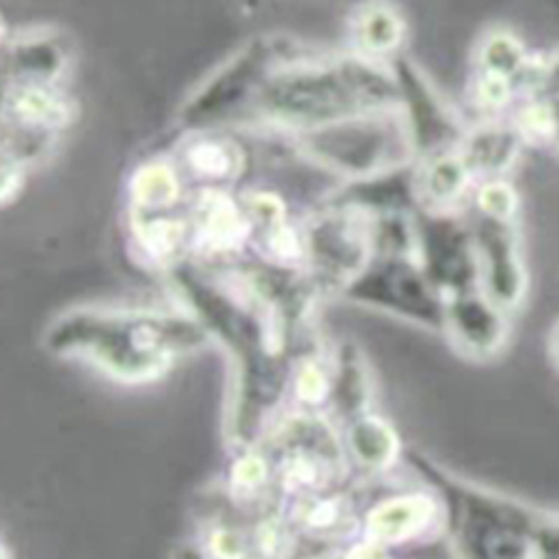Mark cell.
Listing matches in <instances>:
<instances>
[{"mask_svg":"<svg viewBox=\"0 0 559 559\" xmlns=\"http://www.w3.org/2000/svg\"><path fill=\"white\" fill-rule=\"evenodd\" d=\"M304 52L299 43L284 35H259L249 40L179 107L177 132L192 134L247 124L272 78Z\"/></svg>","mask_w":559,"mask_h":559,"instance_id":"5b68a950","label":"cell"},{"mask_svg":"<svg viewBox=\"0 0 559 559\" xmlns=\"http://www.w3.org/2000/svg\"><path fill=\"white\" fill-rule=\"evenodd\" d=\"M329 559H391V555H388V547L364 537V543L341 547L338 552H333Z\"/></svg>","mask_w":559,"mask_h":559,"instance_id":"484cf974","label":"cell"},{"mask_svg":"<svg viewBox=\"0 0 559 559\" xmlns=\"http://www.w3.org/2000/svg\"><path fill=\"white\" fill-rule=\"evenodd\" d=\"M371 376L360 350L354 346H341L331 360V399L329 405L348 420L368 413L371 403Z\"/></svg>","mask_w":559,"mask_h":559,"instance_id":"603a6c76","label":"cell"},{"mask_svg":"<svg viewBox=\"0 0 559 559\" xmlns=\"http://www.w3.org/2000/svg\"><path fill=\"white\" fill-rule=\"evenodd\" d=\"M383 110H399V83L388 62L368 60L354 50L346 56L304 52L272 78L247 124L296 138Z\"/></svg>","mask_w":559,"mask_h":559,"instance_id":"3957f363","label":"cell"},{"mask_svg":"<svg viewBox=\"0 0 559 559\" xmlns=\"http://www.w3.org/2000/svg\"><path fill=\"white\" fill-rule=\"evenodd\" d=\"M549 354H552L555 364L559 366V321H557V326L552 329V336H549Z\"/></svg>","mask_w":559,"mask_h":559,"instance_id":"4316f807","label":"cell"},{"mask_svg":"<svg viewBox=\"0 0 559 559\" xmlns=\"http://www.w3.org/2000/svg\"><path fill=\"white\" fill-rule=\"evenodd\" d=\"M502 306L480 288L445 299V329L460 354L473 360H490L502 354L510 338V319Z\"/></svg>","mask_w":559,"mask_h":559,"instance_id":"5bb4252c","label":"cell"},{"mask_svg":"<svg viewBox=\"0 0 559 559\" xmlns=\"http://www.w3.org/2000/svg\"><path fill=\"white\" fill-rule=\"evenodd\" d=\"M515 117L530 140L559 150V52L543 58L535 85L520 103Z\"/></svg>","mask_w":559,"mask_h":559,"instance_id":"44dd1931","label":"cell"},{"mask_svg":"<svg viewBox=\"0 0 559 559\" xmlns=\"http://www.w3.org/2000/svg\"><path fill=\"white\" fill-rule=\"evenodd\" d=\"M348 38L356 56L376 62H391L403 56L405 21L388 0H364L348 21Z\"/></svg>","mask_w":559,"mask_h":559,"instance_id":"ac0fdd59","label":"cell"},{"mask_svg":"<svg viewBox=\"0 0 559 559\" xmlns=\"http://www.w3.org/2000/svg\"><path fill=\"white\" fill-rule=\"evenodd\" d=\"M413 224L423 272L445 299L480 288L473 229L463 212L418 210Z\"/></svg>","mask_w":559,"mask_h":559,"instance_id":"9c48e42d","label":"cell"},{"mask_svg":"<svg viewBox=\"0 0 559 559\" xmlns=\"http://www.w3.org/2000/svg\"><path fill=\"white\" fill-rule=\"evenodd\" d=\"M527 140V132L522 130L515 115L480 117L473 128L465 130L457 152L473 173L475 182L504 179V175L518 165Z\"/></svg>","mask_w":559,"mask_h":559,"instance_id":"9a60e30c","label":"cell"},{"mask_svg":"<svg viewBox=\"0 0 559 559\" xmlns=\"http://www.w3.org/2000/svg\"><path fill=\"white\" fill-rule=\"evenodd\" d=\"M72 68V43L66 33L35 28L3 40L5 87H62Z\"/></svg>","mask_w":559,"mask_h":559,"instance_id":"4fadbf2b","label":"cell"},{"mask_svg":"<svg viewBox=\"0 0 559 559\" xmlns=\"http://www.w3.org/2000/svg\"><path fill=\"white\" fill-rule=\"evenodd\" d=\"M443 525V504L436 492H405L378 502L364 515V537L383 547L411 543Z\"/></svg>","mask_w":559,"mask_h":559,"instance_id":"2e32d148","label":"cell"},{"mask_svg":"<svg viewBox=\"0 0 559 559\" xmlns=\"http://www.w3.org/2000/svg\"><path fill=\"white\" fill-rule=\"evenodd\" d=\"M286 140L296 155L341 182L383 175L416 162V150L399 110L356 115Z\"/></svg>","mask_w":559,"mask_h":559,"instance_id":"8992f818","label":"cell"},{"mask_svg":"<svg viewBox=\"0 0 559 559\" xmlns=\"http://www.w3.org/2000/svg\"><path fill=\"white\" fill-rule=\"evenodd\" d=\"M210 341L189 311L80 306L50 323L43 346L58 358L83 360L117 383L144 385Z\"/></svg>","mask_w":559,"mask_h":559,"instance_id":"7a4b0ae2","label":"cell"},{"mask_svg":"<svg viewBox=\"0 0 559 559\" xmlns=\"http://www.w3.org/2000/svg\"><path fill=\"white\" fill-rule=\"evenodd\" d=\"M518 192L512 189L508 179H485V182H477L471 202H467V212L492 216V219L518 222Z\"/></svg>","mask_w":559,"mask_h":559,"instance_id":"cb8c5ba5","label":"cell"},{"mask_svg":"<svg viewBox=\"0 0 559 559\" xmlns=\"http://www.w3.org/2000/svg\"><path fill=\"white\" fill-rule=\"evenodd\" d=\"M167 276L187 311L229 354L234 393L227 432L237 448H254L292 388V338L237 274L222 278L210 266L185 261Z\"/></svg>","mask_w":559,"mask_h":559,"instance_id":"6da1fadb","label":"cell"},{"mask_svg":"<svg viewBox=\"0 0 559 559\" xmlns=\"http://www.w3.org/2000/svg\"><path fill=\"white\" fill-rule=\"evenodd\" d=\"M341 299L428 331L445 329V296L423 272L416 254L373 251L341 292Z\"/></svg>","mask_w":559,"mask_h":559,"instance_id":"52a82bcc","label":"cell"},{"mask_svg":"<svg viewBox=\"0 0 559 559\" xmlns=\"http://www.w3.org/2000/svg\"><path fill=\"white\" fill-rule=\"evenodd\" d=\"M416 185L420 210L463 212L477 182L460 152L448 150L416 159Z\"/></svg>","mask_w":559,"mask_h":559,"instance_id":"e0dca14e","label":"cell"},{"mask_svg":"<svg viewBox=\"0 0 559 559\" xmlns=\"http://www.w3.org/2000/svg\"><path fill=\"white\" fill-rule=\"evenodd\" d=\"M467 222L473 229L480 292L508 313L515 311L527 294V269L518 224L475 212L467 214Z\"/></svg>","mask_w":559,"mask_h":559,"instance_id":"8fae6325","label":"cell"},{"mask_svg":"<svg viewBox=\"0 0 559 559\" xmlns=\"http://www.w3.org/2000/svg\"><path fill=\"white\" fill-rule=\"evenodd\" d=\"M405 457L443 504V530L457 559H530L545 510L463 480L418 450Z\"/></svg>","mask_w":559,"mask_h":559,"instance_id":"277c9868","label":"cell"},{"mask_svg":"<svg viewBox=\"0 0 559 559\" xmlns=\"http://www.w3.org/2000/svg\"><path fill=\"white\" fill-rule=\"evenodd\" d=\"M296 530V535L333 539L344 537V532L354 525V500L344 490H329L304 495L292 500V515L286 518Z\"/></svg>","mask_w":559,"mask_h":559,"instance_id":"7402d4cb","label":"cell"},{"mask_svg":"<svg viewBox=\"0 0 559 559\" xmlns=\"http://www.w3.org/2000/svg\"><path fill=\"white\" fill-rule=\"evenodd\" d=\"M530 559H559V512H545L543 525L537 527Z\"/></svg>","mask_w":559,"mask_h":559,"instance_id":"d4e9b609","label":"cell"},{"mask_svg":"<svg viewBox=\"0 0 559 559\" xmlns=\"http://www.w3.org/2000/svg\"><path fill=\"white\" fill-rule=\"evenodd\" d=\"M391 68L399 83V112L408 128L416 159L457 150L467 130L465 122L432 87L426 72L403 56L395 58Z\"/></svg>","mask_w":559,"mask_h":559,"instance_id":"30bf717a","label":"cell"},{"mask_svg":"<svg viewBox=\"0 0 559 559\" xmlns=\"http://www.w3.org/2000/svg\"><path fill=\"white\" fill-rule=\"evenodd\" d=\"M304 224V272L319 294H338L373 254L371 219L323 202Z\"/></svg>","mask_w":559,"mask_h":559,"instance_id":"ba28073f","label":"cell"},{"mask_svg":"<svg viewBox=\"0 0 559 559\" xmlns=\"http://www.w3.org/2000/svg\"><path fill=\"white\" fill-rule=\"evenodd\" d=\"M128 194L130 214L140 216L179 212L192 200V192H189L173 155L144 159L130 177Z\"/></svg>","mask_w":559,"mask_h":559,"instance_id":"d6986e66","label":"cell"},{"mask_svg":"<svg viewBox=\"0 0 559 559\" xmlns=\"http://www.w3.org/2000/svg\"><path fill=\"white\" fill-rule=\"evenodd\" d=\"M189 192H231L247 169V152L229 130L179 134L173 152Z\"/></svg>","mask_w":559,"mask_h":559,"instance_id":"7c38bea8","label":"cell"},{"mask_svg":"<svg viewBox=\"0 0 559 559\" xmlns=\"http://www.w3.org/2000/svg\"><path fill=\"white\" fill-rule=\"evenodd\" d=\"M344 448L346 457L366 473H383L399 463L403 455V445L399 432L383 418L364 413L346 423L344 428Z\"/></svg>","mask_w":559,"mask_h":559,"instance_id":"ffe728a7","label":"cell"}]
</instances>
